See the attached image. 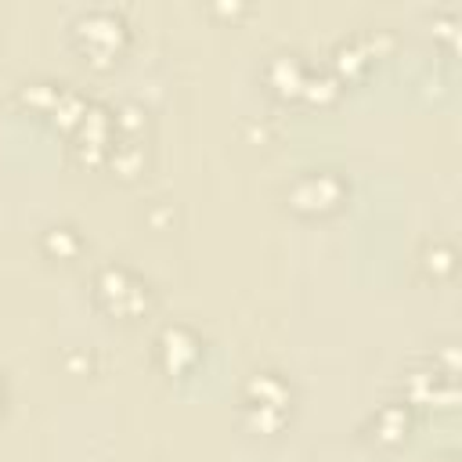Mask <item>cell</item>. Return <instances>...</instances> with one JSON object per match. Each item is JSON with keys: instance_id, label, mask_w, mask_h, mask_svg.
Listing matches in <instances>:
<instances>
[{"instance_id": "cell-1", "label": "cell", "mask_w": 462, "mask_h": 462, "mask_svg": "<svg viewBox=\"0 0 462 462\" xmlns=\"http://www.w3.org/2000/svg\"><path fill=\"white\" fill-rule=\"evenodd\" d=\"M289 404L292 386L278 372H256L242 390V415L260 433H274L289 419Z\"/></svg>"}, {"instance_id": "cell-2", "label": "cell", "mask_w": 462, "mask_h": 462, "mask_svg": "<svg viewBox=\"0 0 462 462\" xmlns=\"http://www.w3.org/2000/svg\"><path fill=\"white\" fill-rule=\"evenodd\" d=\"M285 199L300 217H328V213H336L343 206L346 180L336 170H310V173H300L292 180Z\"/></svg>"}, {"instance_id": "cell-3", "label": "cell", "mask_w": 462, "mask_h": 462, "mask_svg": "<svg viewBox=\"0 0 462 462\" xmlns=\"http://www.w3.org/2000/svg\"><path fill=\"white\" fill-rule=\"evenodd\" d=\"M94 292H97V300H101L112 314L134 318V314L148 310V285H144L134 271H126V267H119V263H108V267L97 271Z\"/></svg>"}, {"instance_id": "cell-4", "label": "cell", "mask_w": 462, "mask_h": 462, "mask_svg": "<svg viewBox=\"0 0 462 462\" xmlns=\"http://www.w3.org/2000/svg\"><path fill=\"white\" fill-rule=\"evenodd\" d=\"M76 40H79V47H83L90 58H112V54L123 47V40H126V25H123V18H119L116 11L94 7V11L79 14V22H76Z\"/></svg>"}, {"instance_id": "cell-5", "label": "cell", "mask_w": 462, "mask_h": 462, "mask_svg": "<svg viewBox=\"0 0 462 462\" xmlns=\"http://www.w3.org/2000/svg\"><path fill=\"white\" fill-rule=\"evenodd\" d=\"M155 354H159V361H162L166 372L180 375V372H188L199 361L202 343H199V336L188 325H166L162 336H159V343H155Z\"/></svg>"}, {"instance_id": "cell-6", "label": "cell", "mask_w": 462, "mask_h": 462, "mask_svg": "<svg viewBox=\"0 0 462 462\" xmlns=\"http://www.w3.org/2000/svg\"><path fill=\"white\" fill-rule=\"evenodd\" d=\"M411 433V411L408 404H383L375 415H372V440L375 444H401L404 437Z\"/></svg>"}, {"instance_id": "cell-7", "label": "cell", "mask_w": 462, "mask_h": 462, "mask_svg": "<svg viewBox=\"0 0 462 462\" xmlns=\"http://www.w3.org/2000/svg\"><path fill=\"white\" fill-rule=\"evenodd\" d=\"M267 79L282 90V94H300L303 90V79H307V69L296 54H274L267 61Z\"/></svg>"}, {"instance_id": "cell-8", "label": "cell", "mask_w": 462, "mask_h": 462, "mask_svg": "<svg viewBox=\"0 0 462 462\" xmlns=\"http://www.w3.org/2000/svg\"><path fill=\"white\" fill-rule=\"evenodd\" d=\"M79 249H83V238L72 224H54L43 231V253L54 260H72Z\"/></svg>"}, {"instance_id": "cell-9", "label": "cell", "mask_w": 462, "mask_h": 462, "mask_svg": "<svg viewBox=\"0 0 462 462\" xmlns=\"http://www.w3.org/2000/svg\"><path fill=\"white\" fill-rule=\"evenodd\" d=\"M437 249V260H433V253L426 249V271L433 274V278H444V274H451V267H455V253H451V245H444V242H437L433 245Z\"/></svg>"}, {"instance_id": "cell-10", "label": "cell", "mask_w": 462, "mask_h": 462, "mask_svg": "<svg viewBox=\"0 0 462 462\" xmlns=\"http://www.w3.org/2000/svg\"><path fill=\"white\" fill-rule=\"evenodd\" d=\"M433 462H455V458H451V455H440V458H433Z\"/></svg>"}, {"instance_id": "cell-11", "label": "cell", "mask_w": 462, "mask_h": 462, "mask_svg": "<svg viewBox=\"0 0 462 462\" xmlns=\"http://www.w3.org/2000/svg\"><path fill=\"white\" fill-rule=\"evenodd\" d=\"M0 408H4V383H0Z\"/></svg>"}]
</instances>
